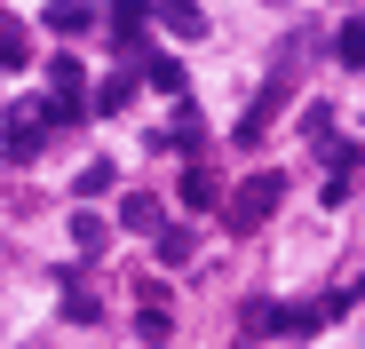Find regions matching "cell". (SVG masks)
<instances>
[{
	"label": "cell",
	"mask_w": 365,
	"mask_h": 349,
	"mask_svg": "<svg viewBox=\"0 0 365 349\" xmlns=\"http://www.w3.org/2000/svg\"><path fill=\"white\" fill-rule=\"evenodd\" d=\"M278 199H286V174H278V167H262V174H247V183L222 199V222L238 230V239H255V230L278 214Z\"/></svg>",
	"instance_id": "6da1fadb"
},
{
	"label": "cell",
	"mask_w": 365,
	"mask_h": 349,
	"mask_svg": "<svg viewBox=\"0 0 365 349\" xmlns=\"http://www.w3.org/2000/svg\"><path fill=\"white\" fill-rule=\"evenodd\" d=\"M48 88H56V120H80V111H88V72L72 64V56H56V64H48Z\"/></svg>",
	"instance_id": "7a4b0ae2"
},
{
	"label": "cell",
	"mask_w": 365,
	"mask_h": 349,
	"mask_svg": "<svg viewBox=\"0 0 365 349\" xmlns=\"http://www.w3.org/2000/svg\"><path fill=\"white\" fill-rule=\"evenodd\" d=\"M175 199L182 207H191V214H222V183H215V174L191 159V167H182V183H175Z\"/></svg>",
	"instance_id": "3957f363"
},
{
	"label": "cell",
	"mask_w": 365,
	"mask_h": 349,
	"mask_svg": "<svg viewBox=\"0 0 365 349\" xmlns=\"http://www.w3.org/2000/svg\"><path fill=\"white\" fill-rule=\"evenodd\" d=\"M24 64H32V32L16 16H0V72H24Z\"/></svg>",
	"instance_id": "277c9868"
},
{
	"label": "cell",
	"mask_w": 365,
	"mask_h": 349,
	"mask_svg": "<svg viewBox=\"0 0 365 349\" xmlns=\"http://www.w3.org/2000/svg\"><path fill=\"white\" fill-rule=\"evenodd\" d=\"M88 24H96L88 0H48V32H64V40H72V32H88Z\"/></svg>",
	"instance_id": "5b68a950"
},
{
	"label": "cell",
	"mask_w": 365,
	"mask_h": 349,
	"mask_svg": "<svg viewBox=\"0 0 365 349\" xmlns=\"http://www.w3.org/2000/svg\"><path fill=\"white\" fill-rule=\"evenodd\" d=\"M159 24H167L175 40H199V32H207V16H199V0H167V9H159Z\"/></svg>",
	"instance_id": "8992f818"
},
{
	"label": "cell",
	"mask_w": 365,
	"mask_h": 349,
	"mask_svg": "<svg viewBox=\"0 0 365 349\" xmlns=\"http://www.w3.org/2000/svg\"><path fill=\"white\" fill-rule=\"evenodd\" d=\"M128 103H135V72H111L96 88V111H128Z\"/></svg>",
	"instance_id": "52a82bcc"
},
{
	"label": "cell",
	"mask_w": 365,
	"mask_h": 349,
	"mask_svg": "<svg viewBox=\"0 0 365 349\" xmlns=\"http://www.w3.org/2000/svg\"><path fill=\"white\" fill-rule=\"evenodd\" d=\"M143 80L159 95H182V64H175V56H143Z\"/></svg>",
	"instance_id": "ba28073f"
},
{
	"label": "cell",
	"mask_w": 365,
	"mask_h": 349,
	"mask_svg": "<svg viewBox=\"0 0 365 349\" xmlns=\"http://www.w3.org/2000/svg\"><path fill=\"white\" fill-rule=\"evenodd\" d=\"M334 56H341V64H365V16H349V24L334 32Z\"/></svg>",
	"instance_id": "9c48e42d"
},
{
	"label": "cell",
	"mask_w": 365,
	"mask_h": 349,
	"mask_svg": "<svg viewBox=\"0 0 365 349\" xmlns=\"http://www.w3.org/2000/svg\"><path fill=\"white\" fill-rule=\"evenodd\" d=\"M103 239H111V230H103L96 214H72V246H80V254H103Z\"/></svg>",
	"instance_id": "30bf717a"
},
{
	"label": "cell",
	"mask_w": 365,
	"mask_h": 349,
	"mask_svg": "<svg viewBox=\"0 0 365 349\" xmlns=\"http://www.w3.org/2000/svg\"><path fill=\"white\" fill-rule=\"evenodd\" d=\"M119 222H128V230H159V207H151L143 191H128V207H119Z\"/></svg>",
	"instance_id": "8fae6325"
},
{
	"label": "cell",
	"mask_w": 365,
	"mask_h": 349,
	"mask_svg": "<svg viewBox=\"0 0 365 349\" xmlns=\"http://www.w3.org/2000/svg\"><path fill=\"white\" fill-rule=\"evenodd\" d=\"M64 318L72 325H96V294H88V286H64Z\"/></svg>",
	"instance_id": "7c38bea8"
},
{
	"label": "cell",
	"mask_w": 365,
	"mask_h": 349,
	"mask_svg": "<svg viewBox=\"0 0 365 349\" xmlns=\"http://www.w3.org/2000/svg\"><path fill=\"white\" fill-rule=\"evenodd\" d=\"M96 191H111V159H88L80 167V199H96Z\"/></svg>",
	"instance_id": "4fadbf2b"
},
{
	"label": "cell",
	"mask_w": 365,
	"mask_h": 349,
	"mask_svg": "<svg viewBox=\"0 0 365 349\" xmlns=\"http://www.w3.org/2000/svg\"><path fill=\"white\" fill-rule=\"evenodd\" d=\"M103 9H111V24H119V32H128V24H143V16H151V0H103Z\"/></svg>",
	"instance_id": "5bb4252c"
},
{
	"label": "cell",
	"mask_w": 365,
	"mask_h": 349,
	"mask_svg": "<svg viewBox=\"0 0 365 349\" xmlns=\"http://www.w3.org/2000/svg\"><path fill=\"white\" fill-rule=\"evenodd\" d=\"M159 262H191V230H159Z\"/></svg>",
	"instance_id": "9a60e30c"
},
{
	"label": "cell",
	"mask_w": 365,
	"mask_h": 349,
	"mask_svg": "<svg viewBox=\"0 0 365 349\" xmlns=\"http://www.w3.org/2000/svg\"><path fill=\"white\" fill-rule=\"evenodd\" d=\"M9 159H16V167H24V159H40V135H32V127H16V135H9Z\"/></svg>",
	"instance_id": "2e32d148"
}]
</instances>
